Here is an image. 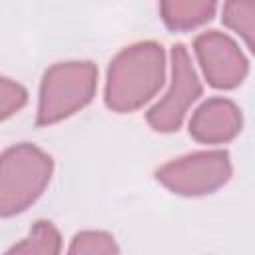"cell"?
Here are the masks:
<instances>
[{
    "mask_svg": "<svg viewBox=\"0 0 255 255\" xmlns=\"http://www.w3.org/2000/svg\"><path fill=\"white\" fill-rule=\"evenodd\" d=\"M233 173L229 153L225 149H205L175 157L163 163L155 177L177 195L197 197L223 187Z\"/></svg>",
    "mask_w": 255,
    "mask_h": 255,
    "instance_id": "cell-4",
    "label": "cell"
},
{
    "mask_svg": "<svg viewBox=\"0 0 255 255\" xmlns=\"http://www.w3.org/2000/svg\"><path fill=\"white\" fill-rule=\"evenodd\" d=\"M66 255H120V249L110 233L86 229L74 235Z\"/></svg>",
    "mask_w": 255,
    "mask_h": 255,
    "instance_id": "cell-11",
    "label": "cell"
},
{
    "mask_svg": "<svg viewBox=\"0 0 255 255\" xmlns=\"http://www.w3.org/2000/svg\"><path fill=\"white\" fill-rule=\"evenodd\" d=\"M221 20L227 28L243 38L249 50H253L255 38V4L253 2H225L221 8Z\"/></svg>",
    "mask_w": 255,
    "mask_h": 255,
    "instance_id": "cell-10",
    "label": "cell"
},
{
    "mask_svg": "<svg viewBox=\"0 0 255 255\" xmlns=\"http://www.w3.org/2000/svg\"><path fill=\"white\" fill-rule=\"evenodd\" d=\"M28 102V92L14 80L0 76V122L18 114Z\"/></svg>",
    "mask_w": 255,
    "mask_h": 255,
    "instance_id": "cell-12",
    "label": "cell"
},
{
    "mask_svg": "<svg viewBox=\"0 0 255 255\" xmlns=\"http://www.w3.org/2000/svg\"><path fill=\"white\" fill-rule=\"evenodd\" d=\"M62 235L50 221H36L30 233L14 243L4 255H60Z\"/></svg>",
    "mask_w": 255,
    "mask_h": 255,
    "instance_id": "cell-9",
    "label": "cell"
},
{
    "mask_svg": "<svg viewBox=\"0 0 255 255\" xmlns=\"http://www.w3.org/2000/svg\"><path fill=\"white\" fill-rule=\"evenodd\" d=\"M193 52L207 84L217 90L237 88L249 72V62L239 44L219 30L199 34L193 42Z\"/></svg>",
    "mask_w": 255,
    "mask_h": 255,
    "instance_id": "cell-6",
    "label": "cell"
},
{
    "mask_svg": "<svg viewBox=\"0 0 255 255\" xmlns=\"http://www.w3.org/2000/svg\"><path fill=\"white\" fill-rule=\"evenodd\" d=\"M203 88L191 56L183 44L171 48V78L165 94L149 108L147 124L155 131H175L185 120L189 108L199 100Z\"/></svg>",
    "mask_w": 255,
    "mask_h": 255,
    "instance_id": "cell-5",
    "label": "cell"
},
{
    "mask_svg": "<svg viewBox=\"0 0 255 255\" xmlns=\"http://www.w3.org/2000/svg\"><path fill=\"white\" fill-rule=\"evenodd\" d=\"M165 82L163 46L151 40L126 46L110 64L106 78V106L118 114L145 106Z\"/></svg>",
    "mask_w": 255,
    "mask_h": 255,
    "instance_id": "cell-1",
    "label": "cell"
},
{
    "mask_svg": "<svg viewBox=\"0 0 255 255\" xmlns=\"http://www.w3.org/2000/svg\"><path fill=\"white\" fill-rule=\"evenodd\" d=\"M213 0H165L159 4L161 20L169 30H193L215 16Z\"/></svg>",
    "mask_w": 255,
    "mask_h": 255,
    "instance_id": "cell-8",
    "label": "cell"
},
{
    "mask_svg": "<svg viewBox=\"0 0 255 255\" xmlns=\"http://www.w3.org/2000/svg\"><path fill=\"white\" fill-rule=\"evenodd\" d=\"M243 126L241 108L227 98H209L195 108L189 120V135L199 143L231 141Z\"/></svg>",
    "mask_w": 255,
    "mask_h": 255,
    "instance_id": "cell-7",
    "label": "cell"
},
{
    "mask_svg": "<svg viewBox=\"0 0 255 255\" xmlns=\"http://www.w3.org/2000/svg\"><path fill=\"white\" fill-rule=\"evenodd\" d=\"M52 157L34 143H16L0 153V217L26 211L48 187Z\"/></svg>",
    "mask_w": 255,
    "mask_h": 255,
    "instance_id": "cell-2",
    "label": "cell"
},
{
    "mask_svg": "<svg viewBox=\"0 0 255 255\" xmlns=\"http://www.w3.org/2000/svg\"><path fill=\"white\" fill-rule=\"evenodd\" d=\"M98 88V68L86 60L58 62L46 70L38 96V126L58 124L86 108Z\"/></svg>",
    "mask_w": 255,
    "mask_h": 255,
    "instance_id": "cell-3",
    "label": "cell"
}]
</instances>
